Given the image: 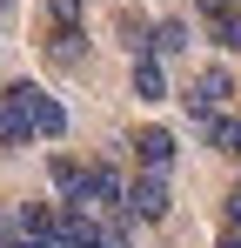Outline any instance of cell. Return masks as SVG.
<instances>
[{"mask_svg":"<svg viewBox=\"0 0 241 248\" xmlns=\"http://www.w3.org/2000/svg\"><path fill=\"white\" fill-rule=\"evenodd\" d=\"M7 94H14V108H20V121L34 127L40 141H60V134H67V108H60L54 94H40L34 81H14Z\"/></svg>","mask_w":241,"mask_h":248,"instance_id":"obj_1","label":"cell"},{"mask_svg":"<svg viewBox=\"0 0 241 248\" xmlns=\"http://www.w3.org/2000/svg\"><path fill=\"white\" fill-rule=\"evenodd\" d=\"M228 94H235L228 67H201L195 81H188V94H181V101H188V114H195V121H208V114H221V108H228Z\"/></svg>","mask_w":241,"mask_h":248,"instance_id":"obj_2","label":"cell"},{"mask_svg":"<svg viewBox=\"0 0 241 248\" xmlns=\"http://www.w3.org/2000/svg\"><path fill=\"white\" fill-rule=\"evenodd\" d=\"M167 215V174L161 168H141L127 181V221H161Z\"/></svg>","mask_w":241,"mask_h":248,"instance_id":"obj_3","label":"cell"},{"mask_svg":"<svg viewBox=\"0 0 241 248\" xmlns=\"http://www.w3.org/2000/svg\"><path fill=\"white\" fill-rule=\"evenodd\" d=\"M127 148H134L141 168H161V174H167V161H174V134H167V127H141Z\"/></svg>","mask_w":241,"mask_h":248,"instance_id":"obj_4","label":"cell"},{"mask_svg":"<svg viewBox=\"0 0 241 248\" xmlns=\"http://www.w3.org/2000/svg\"><path fill=\"white\" fill-rule=\"evenodd\" d=\"M80 54H87V34H80V27H47V61L80 67Z\"/></svg>","mask_w":241,"mask_h":248,"instance_id":"obj_5","label":"cell"},{"mask_svg":"<svg viewBox=\"0 0 241 248\" xmlns=\"http://www.w3.org/2000/svg\"><path fill=\"white\" fill-rule=\"evenodd\" d=\"M134 94H141V101H167V74H161V54H134Z\"/></svg>","mask_w":241,"mask_h":248,"instance_id":"obj_6","label":"cell"},{"mask_svg":"<svg viewBox=\"0 0 241 248\" xmlns=\"http://www.w3.org/2000/svg\"><path fill=\"white\" fill-rule=\"evenodd\" d=\"M195 127L221 148V155H235V161H241V121H235V114H208V121H195Z\"/></svg>","mask_w":241,"mask_h":248,"instance_id":"obj_7","label":"cell"},{"mask_svg":"<svg viewBox=\"0 0 241 248\" xmlns=\"http://www.w3.org/2000/svg\"><path fill=\"white\" fill-rule=\"evenodd\" d=\"M208 20V41H221V47H241V7L228 0V7H214V14H201Z\"/></svg>","mask_w":241,"mask_h":248,"instance_id":"obj_8","label":"cell"},{"mask_svg":"<svg viewBox=\"0 0 241 248\" xmlns=\"http://www.w3.org/2000/svg\"><path fill=\"white\" fill-rule=\"evenodd\" d=\"M47 174H54L60 202H80V195H87V168H80V161H67V155H54V168H47Z\"/></svg>","mask_w":241,"mask_h":248,"instance_id":"obj_9","label":"cell"},{"mask_svg":"<svg viewBox=\"0 0 241 248\" xmlns=\"http://www.w3.org/2000/svg\"><path fill=\"white\" fill-rule=\"evenodd\" d=\"M148 47H154L161 61H167V54H181V47H188V20H161V27H154V41H148Z\"/></svg>","mask_w":241,"mask_h":248,"instance_id":"obj_10","label":"cell"},{"mask_svg":"<svg viewBox=\"0 0 241 248\" xmlns=\"http://www.w3.org/2000/svg\"><path fill=\"white\" fill-rule=\"evenodd\" d=\"M120 41L134 47V54H148V20L141 14H120Z\"/></svg>","mask_w":241,"mask_h":248,"instance_id":"obj_11","label":"cell"},{"mask_svg":"<svg viewBox=\"0 0 241 248\" xmlns=\"http://www.w3.org/2000/svg\"><path fill=\"white\" fill-rule=\"evenodd\" d=\"M47 27H80V0H47Z\"/></svg>","mask_w":241,"mask_h":248,"instance_id":"obj_12","label":"cell"},{"mask_svg":"<svg viewBox=\"0 0 241 248\" xmlns=\"http://www.w3.org/2000/svg\"><path fill=\"white\" fill-rule=\"evenodd\" d=\"M228 228L241 235V181H235V195H228Z\"/></svg>","mask_w":241,"mask_h":248,"instance_id":"obj_13","label":"cell"},{"mask_svg":"<svg viewBox=\"0 0 241 248\" xmlns=\"http://www.w3.org/2000/svg\"><path fill=\"white\" fill-rule=\"evenodd\" d=\"M7 7H14V0H0V14H7Z\"/></svg>","mask_w":241,"mask_h":248,"instance_id":"obj_14","label":"cell"}]
</instances>
